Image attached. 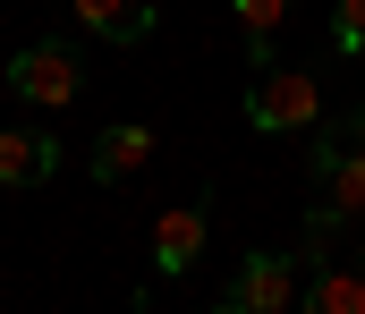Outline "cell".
Here are the masks:
<instances>
[{
	"instance_id": "1",
	"label": "cell",
	"mask_w": 365,
	"mask_h": 314,
	"mask_svg": "<svg viewBox=\"0 0 365 314\" xmlns=\"http://www.w3.org/2000/svg\"><path fill=\"white\" fill-rule=\"evenodd\" d=\"M0 77H9V94H17V103H34V110H60V103H77V94H86V60H77L68 43H17Z\"/></svg>"
},
{
	"instance_id": "11",
	"label": "cell",
	"mask_w": 365,
	"mask_h": 314,
	"mask_svg": "<svg viewBox=\"0 0 365 314\" xmlns=\"http://www.w3.org/2000/svg\"><path fill=\"white\" fill-rule=\"evenodd\" d=\"M331 43L340 51H365V0H340L331 9Z\"/></svg>"
},
{
	"instance_id": "8",
	"label": "cell",
	"mask_w": 365,
	"mask_h": 314,
	"mask_svg": "<svg viewBox=\"0 0 365 314\" xmlns=\"http://www.w3.org/2000/svg\"><path fill=\"white\" fill-rule=\"evenodd\" d=\"M323 204L340 212V221H365V127L349 136V153L323 170Z\"/></svg>"
},
{
	"instance_id": "9",
	"label": "cell",
	"mask_w": 365,
	"mask_h": 314,
	"mask_svg": "<svg viewBox=\"0 0 365 314\" xmlns=\"http://www.w3.org/2000/svg\"><path fill=\"white\" fill-rule=\"evenodd\" d=\"M289 9H297V0H230V17H238V34H247V60H255V77L272 68V34L289 26Z\"/></svg>"
},
{
	"instance_id": "12",
	"label": "cell",
	"mask_w": 365,
	"mask_h": 314,
	"mask_svg": "<svg viewBox=\"0 0 365 314\" xmlns=\"http://www.w3.org/2000/svg\"><path fill=\"white\" fill-rule=\"evenodd\" d=\"M204 314H247V306H238V298H221V306H204Z\"/></svg>"
},
{
	"instance_id": "5",
	"label": "cell",
	"mask_w": 365,
	"mask_h": 314,
	"mask_svg": "<svg viewBox=\"0 0 365 314\" xmlns=\"http://www.w3.org/2000/svg\"><path fill=\"white\" fill-rule=\"evenodd\" d=\"M60 162H68L60 136H43V127H0V187H43Z\"/></svg>"
},
{
	"instance_id": "3",
	"label": "cell",
	"mask_w": 365,
	"mask_h": 314,
	"mask_svg": "<svg viewBox=\"0 0 365 314\" xmlns=\"http://www.w3.org/2000/svg\"><path fill=\"white\" fill-rule=\"evenodd\" d=\"M230 298H238L247 314H289L297 298H306V289H297V255H272V246H264V255H247V263H238V281H230Z\"/></svg>"
},
{
	"instance_id": "4",
	"label": "cell",
	"mask_w": 365,
	"mask_h": 314,
	"mask_svg": "<svg viewBox=\"0 0 365 314\" xmlns=\"http://www.w3.org/2000/svg\"><path fill=\"white\" fill-rule=\"evenodd\" d=\"M204 238H212V212H204V204H170L162 221H153V281H179V272H195Z\"/></svg>"
},
{
	"instance_id": "6",
	"label": "cell",
	"mask_w": 365,
	"mask_h": 314,
	"mask_svg": "<svg viewBox=\"0 0 365 314\" xmlns=\"http://www.w3.org/2000/svg\"><path fill=\"white\" fill-rule=\"evenodd\" d=\"M145 162H153V127H145V119H119V127L93 136V162H86V170L102 179V187H119V179H136Z\"/></svg>"
},
{
	"instance_id": "10",
	"label": "cell",
	"mask_w": 365,
	"mask_h": 314,
	"mask_svg": "<svg viewBox=\"0 0 365 314\" xmlns=\"http://www.w3.org/2000/svg\"><path fill=\"white\" fill-rule=\"evenodd\" d=\"M306 314H365V272H340V263H323L314 281H306Z\"/></svg>"
},
{
	"instance_id": "2",
	"label": "cell",
	"mask_w": 365,
	"mask_h": 314,
	"mask_svg": "<svg viewBox=\"0 0 365 314\" xmlns=\"http://www.w3.org/2000/svg\"><path fill=\"white\" fill-rule=\"evenodd\" d=\"M247 127L255 136H297V127H323V85L306 68H264L255 94H247Z\"/></svg>"
},
{
	"instance_id": "7",
	"label": "cell",
	"mask_w": 365,
	"mask_h": 314,
	"mask_svg": "<svg viewBox=\"0 0 365 314\" xmlns=\"http://www.w3.org/2000/svg\"><path fill=\"white\" fill-rule=\"evenodd\" d=\"M77 9V26L102 34V43H145L153 34V0H68Z\"/></svg>"
}]
</instances>
